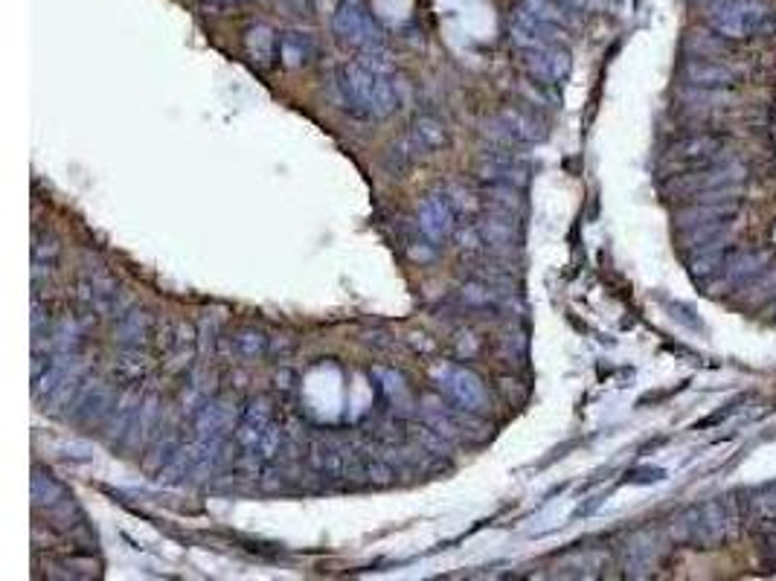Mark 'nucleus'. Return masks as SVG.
<instances>
[{
	"mask_svg": "<svg viewBox=\"0 0 776 581\" xmlns=\"http://www.w3.org/2000/svg\"><path fill=\"white\" fill-rule=\"evenodd\" d=\"M756 538V552L759 561L768 567V570H776V523H762V527L751 529Z\"/></svg>",
	"mask_w": 776,
	"mask_h": 581,
	"instance_id": "obj_25",
	"label": "nucleus"
},
{
	"mask_svg": "<svg viewBox=\"0 0 776 581\" xmlns=\"http://www.w3.org/2000/svg\"><path fill=\"white\" fill-rule=\"evenodd\" d=\"M431 376L439 386V393L445 395L451 405H456L463 413H471V416H480V413L489 410V390L486 384L480 381V376H474L465 367H454V364H436L431 369Z\"/></svg>",
	"mask_w": 776,
	"mask_h": 581,
	"instance_id": "obj_4",
	"label": "nucleus"
},
{
	"mask_svg": "<svg viewBox=\"0 0 776 581\" xmlns=\"http://www.w3.org/2000/svg\"><path fill=\"white\" fill-rule=\"evenodd\" d=\"M331 30H335V35L343 41V44H350L361 52L384 47V33L378 30V24L361 9L358 0H343L340 9L335 12V18H331Z\"/></svg>",
	"mask_w": 776,
	"mask_h": 581,
	"instance_id": "obj_5",
	"label": "nucleus"
},
{
	"mask_svg": "<svg viewBox=\"0 0 776 581\" xmlns=\"http://www.w3.org/2000/svg\"><path fill=\"white\" fill-rule=\"evenodd\" d=\"M739 506L747 529H756L762 523H776V486L747 494V500H739Z\"/></svg>",
	"mask_w": 776,
	"mask_h": 581,
	"instance_id": "obj_16",
	"label": "nucleus"
},
{
	"mask_svg": "<svg viewBox=\"0 0 776 581\" xmlns=\"http://www.w3.org/2000/svg\"><path fill=\"white\" fill-rule=\"evenodd\" d=\"M233 419H235V413L230 407V401L225 398L206 401L196 413V433L198 439H206V442H225L227 431H235V424H239Z\"/></svg>",
	"mask_w": 776,
	"mask_h": 581,
	"instance_id": "obj_12",
	"label": "nucleus"
},
{
	"mask_svg": "<svg viewBox=\"0 0 776 581\" xmlns=\"http://www.w3.org/2000/svg\"><path fill=\"white\" fill-rule=\"evenodd\" d=\"M335 81L343 108L358 119H384L398 108L390 73H381L361 59L340 64Z\"/></svg>",
	"mask_w": 776,
	"mask_h": 581,
	"instance_id": "obj_1",
	"label": "nucleus"
},
{
	"mask_svg": "<svg viewBox=\"0 0 776 581\" xmlns=\"http://www.w3.org/2000/svg\"><path fill=\"white\" fill-rule=\"evenodd\" d=\"M521 9H526L530 15H535L538 21H547V24H564V9L559 0H521L518 4Z\"/></svg>",
	"mask_w": 776,
	"mask_h": 581,
	"instance_id": "obj_26",
	"label": "nucleus"
},
{
	"mask_svg": "<svg viewBox=\"0 0 776 581\" xmlns=\"http://www.w3.org/2000/svg\"><path fill=\"white\" fill-rule=\"evenodd\" d=\"M483 177H486L489 184H509V186H521L526 181V172L521 169V166L512 160L509 155H494L489 157L486 163L480 166Z\"/></svg>",
	"mask_w": 776,
	"mask_h": 581,
	"instance_id": "obj_20",
	"label": "nucleus"
},
{
	"mask_svg": "<svg viewBox=\"0 0 776 581\" xmlns=\"http://www.w3.org/2000/svg\"><path fill=\"white\" fill-rule=\"evenodd\" d=\"M55 256H59V244H55V239L38 236V239H35V247H33V259H35V265H53Z\"/></svg>",
	"mask_w": 776,
	"mask_h": 581,
	"instance_id": "obj_28",
	"label": "nucleus"
},
{
	"mask_svg": "<svg viewBox=\"0 0 776 581\" xmlns=\"http://www.w3.org/2000/svg\"><path fill=\"white\" fill-rule=\"evenodd\" d=\"M265 335H259V331H242V335H235V352H239L242 357H256L265 352Z\"/></svg>",
	"mask_w": 776,
	"mask_h": 581,
	"instance_id": "obj_27",
	"label": "nucleus"
},
{
	"mask_svg": "<svg viewBox=\"0 0 776 581\" xmlns=\"http://www.w3.org/2000/svg\"><path fill=\"white\" fill-rule=\"evenodd\" d=\"M742 506L733 497H718L704 506L686 509L681 518L675 520V538L684 544L695 547H722L727 544L736 529L742 527Z\"/></svg>",
	"mask_w": 776,
	"mask_h": 581,
	"instance_id": "obj_2",
	"label": "nucleus"
},
{
	"mask_svg": "<svg viewBox=\"0 0 776 581\" xmlns=\"http://www.w3.org/2000/svg\"><path fill=\"white\" fill-rule=\"evenodd\" d=\"M311 465L329 477H364L367 465L350 442L340 439H317L311 448Z\"/></svg>",
	"mask_w": 776,
	"mask_h": 581,
	"instance_id": "obj_6",
	"label": "nucleus"
},
{
	"mask_svg": "<svg viewBox=\"0 0 776 581\" xmlns=\"http://www.w3.org/2000/svg\"><path fill=\"white\" fill-rule=\"evenodd\" d=\"M140 395H137L134 390L122 393V398H117V410L114 416H110V424H108V439H122L129 431H134V422H137V413H140Z\"/></svg>",
	"mask_w": 776,
	"mask_h": 581,
	"instance_id": "obj_18",
	"label": "nucleus"
},
{
	"mask_svg": "<svg viewBox=\"0 0 776 581\" xmlns=\"http://www.w3.org/2000/svg\"><path fill=\"white\" fill-rule=\"evenodd\" d=\"M474 227H477L486 251H509L512 244H518V230H515V221H512L509 213L494 210L492 215L477 221Z\"/></svg>",
	"mask_w": 776,
	"mask_h": 581,
	"instance_id": "obj_14",
	"label": "nucleus"
},
{
	"mask_svg": "<svg viewBox=\"0 0 776 581\" xmlns=\"http://www.w3.org/2000/svg\"><path fill=\"white\" fill-rule=\"evenodd\" d=\"M276 59H280L283 67H302L314 59V41L306 33H283L280 41H276Z\"/></svg>",
	"mask_w": 776,
	"mask_h": 581,
	"instance_id": "obj_17",
	"label": "nucleus"
},
{
	"mask_svg": "<svg viewBox=\"0 0 776 581\" xmlns=\"http://www.w3.org/2000/svg\"><path fill=\"white\" fill-rule=\"evenodd\" d=\"M73 407V419L76 422H85V424H96L102 422L110 407H117V393L110 384L102 381H85L79 386L76 398L71 401Z\"/></svg>",
	"mask_w": 776,
	"mask_h": 581,
	"instance_id": "obj_10",
	"label": "nucleus"
},
{
	"mask_svg": "<svg viewBox=\"0 0 776 581\" xmlns=\"http://www.w3.org/2000/svg\"><path fill=\"white\" fill-rule=\"evenodd\" d=\"M559 26L556 24H547V21H538L535 15H530L526 9H515L509 15V38L512 44L526 50H538V47H550L559 41Z\"/></svg>",
	"mask_w": 776,
	"mask_h": 581,
	"instance_id": "obj_9",
	"label": "nucleus"
},
{
	"mask_svg": "<svg viewBox=\"0 0 776 581\" xmlns=\"http://www.w3.org/2000/svg\"><path fill=\"white\" fill-rule=\"evenodd\" d=\"M233 436H235V445L242 448V453L254 456L259 462L273 460L283 442V431L271 416L268 401H251L239 416V424H235Z\"/></svg>",
	"mask_w": 776,
	"mask_h": 581,
	"instance_id": "obj_3",
	"label": "nucleus"
},
{
	"mask_svg": "<svg viewBox=\"0 0 776 581\" xmlns=\"http://www.w3.org/2000/svg\"><path fill=\"white\" fill-rule=\"evenodd\" d=\"M276 41H280V35H273L268 26H256V30L247 33V50H251L254 62L276 59Z\"/></svg>",
	"mask_w": 776,
	"mask_h": 581,
	"instance_id": "obj_24",
	"label": "nucleus"
},
{
	"mask_svg": "<svg viewBox=\"0 0 776 581\" xmlns=\"http://www.w3.org/2000/svg\"><path fill=\"white\" fill-rule=\"evenodd\" d=\"M523 67H526V73H530L535 81H541V85H556V81H561L567 73H570V55H567L559 44L526 50Z\"/></svg>",
	"mask_w": 776,
	"mask_h": 581,
	"instance_id": "obj_11",
	"label": "nucleus"
},
{
	"mask_svg": "<svg viewBox=\"0 0 776 581\" xmlns=\"http://www.w3.org/2000/svg\"><path fill=\"white\" fill-rule=\"evenodd\" d=\"M407 143L413 146V151L419 157H427V155H434V151L448 146V134H445V126H442L439 119L419 117L407 131Z\"/></svg>",
	"mask_w": 776,
	"mask_h": 581,
	"instance_id": "obj_15",
	"label": "nucleus"
},
{
	"mask_svg": "<svg viewBox=\"0 0 776 581\" xmlns=\"http://www.w3.org/2000/svg\"><path fill=\"white\" fill-rule=\"evenodd\" d=\"M416 224H419V233L431 244H442L445 239L454 236L456 213H454V204L445 192H431V195L422 201L419 215H416Z\"/></svg>",
	"mask_w": 776,
	"mask_h": 581,
	"instance_id": "obj_8",
	"label": "nucleus"
},
{
	"mask_svg": "<svg viewBox=\"0 0 776 581\" xmlns=\"http://www.w3.org/2000/svg\"><path fill=\"white\" fill-rule=\"evenodd\" d=\"M713 24L724 35H751L768 24V9L759 0H724L715 6Z\"/></svg>",
	"mask_w": 776,
	"mask_h": 581,
	"instance_id": "obj_7",
	"label": "nucleus"
},
{
	"mask_svg": "<svg viewBox=\"0 0 776 581\" xmlns=\"http://www.w3.org/2000/svg\"><path fill=\"white\" fill-rule=\"evenodd\" d=\"M33 500H35L38 509H47V511L71 506V500H67V491H64L50 474H44V471H35V474H33Z\"/></svg>",
	"mask_w": 776,
	"mask_h": 581,
	"instance_id": "obj_21",
	"label": "nucleus"
},
{
	"mask_svg": "<svg viewBox=\"0 0 776 581\" xmlns=\"http://www.w3.org/2000/svg\"><path fill=\"white\" fill-rule=\"evenodd\" d=\"M684 73L692 85H733V81H736V73L727 71L722 64H715L713 59H692L684 67Z\"/></svg>",
	"mask_w": 776,
	"mask_h": 581,
	"instance_id": "obj_19",
	"label": "nucleus"
},
{
	"mask_svg": "<svg viewBox=\"0 0 776 581\" xmlns=\"http://www.w3.org/2000/svg\"><path fill=\"white\" fill-rule=\"evenodd\" d=\"M460 300L465 302L468 309H477V311H489V309H497L503 302L501 290H497L492 282L486 280H474V282H465L463 290H460Z\"/></svg>",
	"mask_w": 776,
	"mask_h": 581,
	"instance_id": "obj_22",
	"label": "nucleus"
},
{
	"mask_svg": "<svg viewBox=\"0 0 776 581\" xmlns=\"http://www.w3.org/2000/svg\"><path fill=\"white\" fill-rule=\"evenodd\" d=\"M492 129L501 134L506 143H535V140H541V137H544V131L535 122V117H530L526 110L512 108V105L503 108V110H497L494 119H492Z\"/></svg>",
	"mask_w": 776,
	"mask_h": 581,
	"instance_id": "obj_13",
	"label": "nucleus"
},
{
	"mask_svg": "<svg viewBox=\"0 0 776 581\" xmlns=\"http://www.w3.org/2000/svg\"><path fill=\"white\" fill-rule=\"evenodd\" d=\"M117 335H120V343L126 346V349H137V346L146 340V314L143 311L120 314Z\"/></svg>",
	"mask_w": 776,
	"mask_h": 581,
	"instance_id": "obj_23",
	"label": "nucleus"
}]
</instances>
